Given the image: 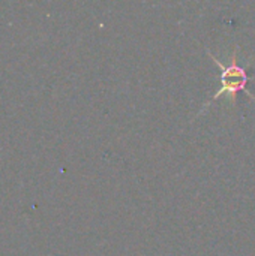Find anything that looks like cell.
<instances>
[{"mask_svg":"<svg viewBox=\"0 0 255 256\" xmlns=\"http://www.w3.org/2000/svg\"><path fill=\"white\" fill-rule=\"evenodd\" d=\"M222 69V87L221 90L215 94V99L219 98L222 93H228V94H234L240 90H246V84H248V75L245 72L243 68H240L239 64H236V62H233L230 66H224L219 60L213 58Z\"/></svg>","mask_w":255,"mask_h":256,"instance_id":"obj_1","label":"cell"}]
</instances>
